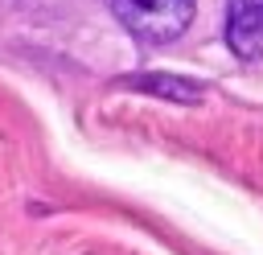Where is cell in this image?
Returning a JSON list of instances; mask_svg holds the SVG:
<instances>
[{
	"label": "cell",
	"instance_id": "obj_2",
	"mask_svg": "<svg viewBox=\"0 0 263 255\" xmlns=\"http://www.w3.org/2000/svg\"><path fill=\"white\" fill-rule=\"evenodd\" d=\"M226 45L234 58H263V0H230L226 4Z\"/></svg>",
	"mask_w": 263,
	"mask_h": 255
},
{
	"label": "cell",
	"instance_id": "obj_3",
	"mask_svg": "<svg viewBox=\"0 0 263 255\" xmlns=\"http://www.w3.org/2000/svg\"><path fill=\"white\" fill-rule=\"evenodd\" d=\"M119 86L144 90V95H156V99H168V103H185V107L205 99V86L193 82V78H181V74H132V78H119Z\"/></svg>",
	"mask_w": 263,
	"mask_h": 255
},
{
	"label": "cell",
	"instance_id": "obj_1",
	"mask_svg": "<svg viewBox=\"0 0 263 255\" xmlns=\"http://www.w3.org/2000/svg\"><path fill=\"white\" fill-rule=\"evenodd\" d=\"M107 4L119 16V25L148 45L177 41L193 21V0H107Z\"/></svg>",
	"mask_w": 263,
	"mask_h": 255
}]
</instances>
